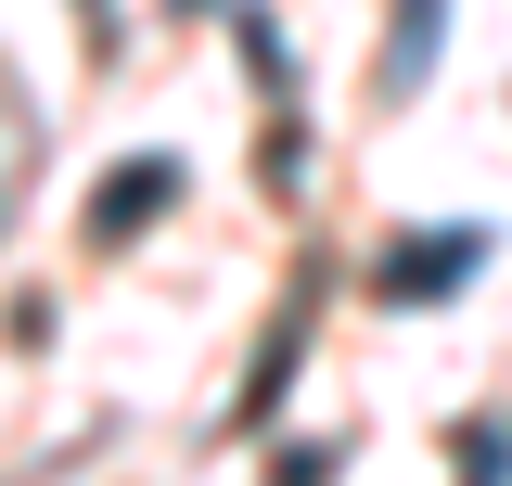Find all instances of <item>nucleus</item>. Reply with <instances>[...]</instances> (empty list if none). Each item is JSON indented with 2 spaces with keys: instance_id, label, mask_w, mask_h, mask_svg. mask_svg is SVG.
Returning <instances> with one entry per match:
<instances>
[{
  "instance_id": "nucleus-3",
  "label": "nucleus",
  "mask_w": 512,
  "mask_h": 486,
  "mask_svg": "<svg viewBox=\"0 0 512 486\" xmlns=\"http://www.w3.org/2000/svg\"><path fill=\"white\" fill-rule=\"evenodd\" d=\"M436 39H448V0H397V26H384V90L397 103L436 77Z\"/></svg>"
},
{
  "instance_id": "nucleus-4",
  "label": "nucleus",
  "mask_w": 512,
  "mask_h": 486,
  "mask_svg": "<svg viewBox=\"0 0 512 486\" xmlns=\"http://www.w3.org/2000/svg\"><path fill=\"white\" fill-rule=\"evenodd\" d=\"M308 282H295V307H282V320H269V346H256V371H244V423H269V410H282V384H295V346H308Z\"/></svg>"
},
{
  "instance_id": "nucleus-2",
  "label": "nucleus",
  "mask_w": 512,
  "mask_h": 486,
  "mask_svg": "<svg viewBox=\"0 0 512 486\" xmlns=\"http://www.w3.org/2000/svg\"><path fill=\"white\" fill-rule=\"evenodd\" d=\"M474 269H487V231H423V243L384 256V295L423 307V295H448V282H474Z\"/></svg>"
},
{
  "instance_id": "nucleus-1",
  "label": "nucleus",
  "mask_w": 512,
  "mask_h": 486,
  "mask_svg": "<svg viewBox=\"0 0 512 486\" xmlns=\"http://www.w3.org/2000/svg\"><path fill=\"white\" fill-rule=\"evenodd\" d=\"M167 205H180V154H128L116 180L90 192V243H128L141 218H167Z\"/></svg>"
}]
</instances>
